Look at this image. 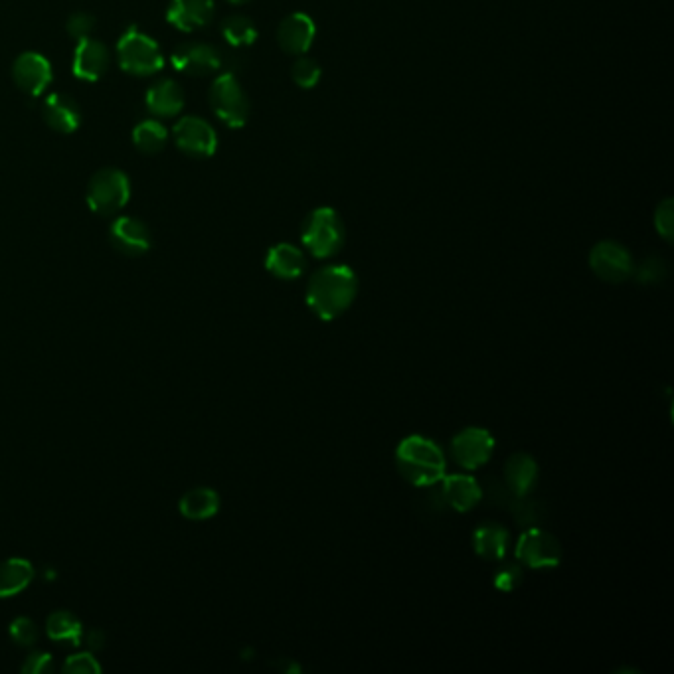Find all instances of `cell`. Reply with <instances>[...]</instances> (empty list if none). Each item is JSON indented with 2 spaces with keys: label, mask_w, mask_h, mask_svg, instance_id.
<instances>
[{
  "label": "cell",
  "mask_w": 674,
  "mask_h": 674,
  "mask_svg": "<svg viewBox=\"0 0 674 674\" xmlns=\"http://www.w3.org/2000/svg\"><path fill=\"white\" fill-rule=\"evenodd\" d=\"M358 293L356 273L348 265H327L313 273L307 285V307L321 321H335Z\"/></svg>",
  "instance_id": "6da1fadb"
},
{
  "label": "cell",
  "mask_w": 674,
  "mask_h": 674,
  "mask_svg": "<svg viewBox=\"0 0 674 674\" xmlns=\"http://www.w3.org/2000/svg\"><path fill=\"white\" fill-rule=\"evenodd\" d=\"M400 475L414 487H431L445 477L447 461L441 447L423 435L406 437L396 449Z\"/></svg>",
  "instance_id": "7a4b0ae2"
},
{
  "label": "cell",
  "mask_w": 674,
  "mask_h": 674,
  "mask_svg": "<svg viewBox=\"0 0 674 674\" xmlns=\"http://www.w3.org/2000/svg\"><path fill=\"white\" fill-rule=\"evenodd\" d=\"M303 246L317 259H327L340 252L344 246V222L333 208L313 210L301 230Z\"/></svg>",
  "instance_id": "3957f363"
},
{
  "label": "cell",
  "mask_w": 674,
  "mask_h": 674,
  "mask_svg": "<svg viewBox=\"0 0 674 674\" xmlns=\"http://www.w3.org/2000/svg\"><path fill=\"white\" fill-rule=\"evenodd\" d=\"M131 198L129 176L119 169H101L87 184L85 200L91 212L99 216H115Z\"/></svg>",
  "instance_id": "277c9868"
},
{
  "label": "cell",
  "mask_w": 674,
  "mask_h": 674,
  "mask_svg": "<svg viewBox=\"0 0 674 674\" xmlns=\"http://www.w3.org/2000/svg\"><path fill=\"white\" fill-rule=\"evenodd\" d=\"M117 60L123 72L137 78L155 76L163 70L165 64L159 44L139 30H129L123 34L117 44Z\"/></svg>",
  "instance_id": "5b68a950"
},
{
  "label": "cell",
  "mask_w": 674,
  "mask_h": 674,
  "mask_svg": "<svg viewBox=\"0 0 674 674\" xmlns=\"http://www.w3.org/2000/svg\"><path fill=\"white\" fill-rule=\"evenodd\" d=\"M214 115L230 129H242L250 119V99L234 74L214 80L208 93Z\"/></svg>",
  "instance_id": "8992f818"
},
{
  "label": "cell",
  "mask_w": 674,
  "mask_h": 674,
  "mask_svg": "<svg viewBox=\"0 0 674 674\" xmlns=\"http://www.w3.org/2000/svg\"><path fill=\"white\" fill-rule=\"evenodd\" d=\"M516 560L518 564L532 570H550L558 568L562 562L560 542L546 530L530 528L520 534L516 542Z\"/></svg>",
  "instance_id": "52a82bcc"
},
{
  "label": "cell",
  "mask_w": 674,
  "mask_h": 674,
  "mask_svg": "<svg viewBox=\"0 0 674 674\" xmlns=\"http://www.w3.org/2000/svg\"><path fill=\"white\" fill-rule=\"evenodd\" d=\"M453 459L459 467L475 471L489 463L495 451V437L489 429L483 427H465L451 441Z\"/></svg>",
  "instance_id": "ba28073f"
},
{
  "label": "cell",
  "mask_w": 674,
  "mask_h": 674,
  "mask_svg": "<svg viewBox=\"0 0 674 674\" xmlns=\"http://www.w3.org/2000/svg\"><path fill=\"white\" fill-rule=\"evenodd\" d=\"M176 147L192 159H210L218 149V135L202 117H182L174 127Z\"/></svg>",
  "instance_id": "9c48e42d"
},
{
  "label": "cell",
  "mask_w": 674,
  "mask_h": 674,
  "mask_svg": "<svg viewBox=\"0 0 674 674\" xmlns=\"http://www.w3.org/2000/svg\"><path fill=\"white\" fill-rule=\"evenodd\" d=\"M172 66L184 76L206 78L222 68V54L204 42H182L172 52Z\"/></svg>",
  "instance_id": "30bf717a"
},
{
  "label": "cell",
  "mask_w": 674,
  "mask_h": 674,
  "mask_svg": "<svg viewBox=\"0 0 674 674\" xmlns=\"http://www.w3.org/2000/svg\"><path fill=\"white\" fill-rule=\"evenodd\" d=\"M591 271L607 283H621L633 273V257L617 242H599L590 253Z\"/></svg>",
  "instance_id": "8fae6325"
},
{
  "label": "cell",
  "mask_w": 674,
  "mask_h": 674,
  "mask_svg": "<svg viewBox=\"0 0 674 674\" xmlns=\"http://www.w3.org/2000/svg\"><path fill=\"white\" fill-rule=\"evenodd\" d=\"M52 78L54 74L50 62L38 52H24L14 60L12 80L20 91L30 97L42 95L52 84Z\"/></svg>",
  "instance_id": "7c38bea8"
},
{
  "label": "cell",
  "mask_w": 674,
  "mask_h": 674,
  "mask_svg": "<svg viewBox=\"0 0 674 674\" xmlns=\"http://www.w3.org/2000/svg\"><path fill=\"white\" fill-rule=\"evenodd\" d=\"M109 240L117 252L127 257H141L153 246L151 230L145 222L133 216L117 218L109 228Z\"/></svg>",
  "instance_id": "4fadbf2b"
},
{
  "label": "cell",
  "mask_w": 674,
  "mask_h": 674,
  "mask_svg": "<svg viewBox=\"0 0 674 674\" xmlns=\"http://www.w3.org/2000/svg\"><path fill=\"white\" fill-rule=\"evenodd\" d=\"M317 26L313 18L305 12H293L277 28L279 46L291 56H303L311 50L315 42Z\"/></svg>",
  "instance_id": "5bb4252c"
},
{
  "label": "cell",
  "mask_w": 674,
  "mask_h": 674,
  "mask_svg": "<svg viewBox=\"0 0 674 674\" xmlns=\"http://www.w3.org/2000/svg\"><path fill=\"white\" fill-rule=\"evenodd\" d=\"M111 64V54L107 46L99 40L85 38L78 42L76 54H74V76L84 82H99Z\"/></svg>",
  "instance_id": "9a60e30c"
},
{
  "label": "cell",
  "mask_w": 674,
  "mask_h": 674,
  "mask_svg": "<svg viewBox=\"0 0 674 674\" xmlns=\"http://www.w3.org/2000/svg\"><path fill=\"white\" fill-rule=\"evenodd\" d=\"M214 0H170L167 20L180 32H194L212 22Z\"/></svg>",
  "instance_id": "2e32d148"
},
{
  "label": "cell",
  "mask_w": 674,
  "mask_h": 674,
  "mask_svg": "<svg viewBox=\"0 0 674 674\" xmlns=\"http://www.w3.org/2000/svg\"><path fill=\"white\" fill-rule=\"evenodd\" d=\"M44 121L50 125V129L70 135L76 133L82 125V107L76 99L64 93H52L44 99L42 105Z\"/></svg>",
  "instance_id": "e0dca14e"
},
{
  "label": "cell",
  "mask_w": 674,
  "mask_h": 674,
  "mask_svg": "<svg viewBox=\"0 0 674 674\" xmlns=\"http://www.w3.org/2000/svg\"><path fill=\"white\" fill-rule=\"evenodd\" d=\"M441 497L457 512H467L481 503L483 489L471 475H449L441 479Z\"/></svg>",
  "instance_id": "ac0fdd59"
},
{
  "label": "cell",
  "mask_w": 674,
  "mask_h": 674,
  "mask_svg": "<svg viewBox=\"0 0 674 674\" xmlns=\"http://www.w3.org/2000/svg\"><path fill=\"white\" fill-rule=\"evenodd\" d=\"M265 269L277 279H299L307 269V257L291 244H277L267 252Z\"/></svg>",
  "instance_id": "d6986e66"
},
{
  "label": "cell",
  "mask_w": 674,
  "mask_h": 674,
  "mask_svg": "<svg viewBox=\"0 0 674 674\" xmlns=\"http://www.w3.org/2000/svg\"><path fill=\"white\" fill-rule=\"evenodd\" d=\"M510 546V532L499 522H485L473 534L477 556L489 562H501Z\"/></svg>",
  "instance_id": "ffe728a7"
},
{
  "label": "cell",
  "mask_w": 674,
  "mask_h": 674,
  "mask_svg": "<svg viewBox=\"0 0 674 674\" xmlns=\"http://www.w3.org/2000/svg\"><path fill=\"white\" fill-rule=\"evenodd\" d=\"M505 481L516 497H526L538 481V463L528 453H514L505 465Z\"/></svg>",
  "instance_id": "44dd1931"
},
{
  "label": "cell",
  "mask_w": 674,
  "mask_h": 674,
  "mask_svg": "<svg viewBox=\"0 0 674 674\" xmlns=\"http://www.w3.org/2000/svg\"><path fill=\"white\" fill-rule=\"evenodd\" d=\"M145 103L157 117H174L184 109V91L172 80H159L147 89Z\"/></svg>",
  "instance_id": "7402d4cb"
},
{
  "label": "cell",
  "mask_w": 674,
  "mask_h": 674,
  "mask_svg": "<svg viewBox=\"0 0 674 674\" xmlns=\"http://www.w3.org/2000/svg\"><path fill=\"white\" fill-rule=\"evenodd\" d=\"M34 580V566L24 558L0 562V599L18 595Z\"/></svg>",
  "instance_id": "603a6c76"
},
{
  "label": "cell",
  "mask_w": 674,
  "mask_h": 674,
  "mask_svg": "<svg viewBox=\"0 0 674 674\" xmlns=\"http://www.w3.org/2000/svg\"><path fill=\"white\" fill-rule=\"evenodd\" d=\"M180 512L188 520H208L220 510V497L208 487H198L188 491L180 499Z\"/></svg>",
  "instance_id": "cb8c5ba5"
},
{
  "label": "cell",
  "mask_w": 674,
  "mask_h": 674,
  "mask_svg": "<svg viewBox=\"0 0 674 674\" xmlns=\"http://www.w3.org/2000/svg\"><path fill=\"white\" fill-rule=\"evenodd\" d=\"M46 633L52 641L68 643L70 647H80L82 635H84V625L74 613L56 611L46 621Z\"/></svg>",
  "instance_id": "d4e9b609"
},
{
  "label": "cell",
  "mask_w": 674,
  "mask_h": 674,
  "mask_svg": "<svg viewBox=\"0 0 674 674\" xmlns=\"http://www.w3.org/2000/svg\"><path fill=\"white\" fill-rule=\"evenodd\" d=\"M167 141H169L167 129L159 121H155V119L141 121L133 129V143L145 155H157V153H161L165 149Z\"/></svg>",
  "instance_id": "484cf974"
},
{
  "label": "cell",
  "mask_w": 674,
  "mask_h": 674,
  "mask_svg": "<svg viewBox=\"0 0 674 674\" xmlns=\"http://www.w3.org/2000/svg\"><path fill=\"white\" fill-rule=\"evenodd\" d=\"M222 34L230 46L242 48L255 42L257 28L248 16H230L222 24Z\"/></svg>",
  "instance_id": "4316f807"
},
{
  "label": "cell",
  "mask_w": 674,
  "mask_h": 674,
  "mask_svg": "<svg viewBox=\"0 0 674 674\" xmlns=\"http://www.w3.org/2000/svg\"><path fill=\"white\" fill-rule=\"evenodd\" d=\"M321 66L317 60L309 58V56H299L291 68V78L293 82L299 85L301 89H311L315 85L319 84L321 80Z\"/></svg>",
  "instance_id": "83f0119b"
},
{
  "label": "cell",
  "mask_w": 674,
  "mask_h": 674,
  "mask_svg": "<svg viewBox=\"0 0 674 674\" xmlns=\"http://www.w3.org/2000/svg\"><path fill=\"white\" fill-rule=\"evenodd\" d=\"M10 639L18 645V647H32L38 641V627L32 619L28 617H18L10 623Z\"/></svg>",
  "instance_id": "f1b7e54d"
},
{
  "label": "cell",
  "mask_w": 674,
  "mask_h": 674,
  "mask_svg": "<svg viewBox=\"0 0 674 674\" xmlns=\"http://www.w3.org/2000/svg\"><path fill=\"white\" fill-rule=\"evenodd\" d=\"M522 578L524 574L520 564H501L495 572V588L510 593L522 584Z\"/></svg>",
  "instance_id": "f546056e"
},
{
  "label": "cell",
  "mask_w": 674,
  "mask_h": 674,
  "mask_svg": "<svg viewBox=\"0 0 674 674\" xmlns=\"http://www.w3.org/2000/svg\"><path fill=\"white\" fill-rule=\"evenodd\" d=\"M655 228H657L659 236H663V240L673 242L674 204L671 198L663 200V202L657 206V212H655Z\"/></svg>",
  "instance_id": "4dcf8cb0"
},
{
  "label": "cell",
  "mask_w": 674,
  "mask_h": 674,
  "mask_svg": "<svg viewBox=\"0 0 674 674\" xmlns=\"http://www.w3.org/2000/svg\"><path fill=\"white\" fill-rule=\"evenodd\" d=\"M66 30L74 40L82 42L85 38H91V32L95 30V18L87 12H76L68 18Z\"/></svg>",
  "instance_id": "1f68e13d"
},
{
  "label": "cell",
  "mask_w": 674,
  "mask_h": 674,
  "mask_svg": "<svg viewBox=\"0 0 674 674\" xmlns=\"http://www.w3.org/2000/svg\"><path fill=\"white\" fill-rule=\"evenodd\" d=\"M64 673L99 674L101 673V665L97 663V659L91 653H78V655H72L64 663Z\"/></svg>",
  "instance_id": "d6a6232c"
},
{
  "label": "cell",
  "mask_w": 674,
  "mask_h": 674,
  "mask_svg": "<svg viewBox=\"0 0 674 674\" xmlns=\"http://www.w3.org/2000/svg\"><path fill=\"white\" fill-rule=\"evenodd\" d=\"M52 655L50 653H44V651H38V653H32L26 663L22 665V673L24 674H46L52 671Z\"/></svg>",
  "instance_id": "836d02e7"
},
{
  "label": "cell",
  "mask_w": 674,
  "mask_h": 674,
  "mask_svg": "<svg viewBox=\"0 0 674 674\" xmlns=\"http://www.w3.org/2000/svg\"><path fill=\"white\" fill-rule=\"evenodd\" d=\"M661 277H665V265L659 259H647L641 269L637 271V279L639 281H661Z\"/></svg>",
  "instance_id": "e575fe53"
},
{
  "label": "cell",
  "mask_w": 674,
  "mask_h": 674,
  "mask_svg": "<svg viewBox=\"0 0 674 674\" xmlns=\"http://www.w3.org/2000/svg\"><path fill=\"white\" fill-rule=\"evenodd\" d=\"M87 645H89V649H103V645H105V635H103V631H99V629H95V631H91L89 635H87Z\"/></svg>",
  "instance_id": "d590c367"
},
{
  "label": "cell",
  "mask_w": 674,
  "mask_h": 674,
  "mask_svg": "<svg viewBox=\"0 0 674 674\" xmlns=\"http://www.w3.org/2000/svg\"><path fill=\"white\" fill-rule=\"evenodd\" d=\"M228 2H232V4H248L250 0H228Z\"/></svg>",
  "instance_id": "8d00e7d4"
}]
</instances>
